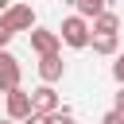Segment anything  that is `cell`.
I'll list each match as a JSON object with an SVG mask.
<instances>
[{
	"label": "cell",
	"instance_id": "obj_8",
	"mask_svg": "<svg viewBox=\"0 0 124 124\" xmlns=\"http://www.w3.org/2000/svg\"><path fill=\"white\" fill-rule=\"evenodd\" d=\"M89 31H93V35H116V31H120V16H116V12H101V16L89 23Z\"/></svg>",
	"mask_w": 124,
	"mask_h": 124
},
{
	"label": "cell",
	"instance_id": "obj_4",
	"mask_svg": "<svg viewBox=\"0 0 124 124\" xmlns=\"http://www.w3.org/2000/svg\"><path fill=\"white\" fill-rule=\"evenodd\" d=\"M12 89H19V62L16 54L0 50V93H12Z\"/></svg>",
	"mask_w": 124,
	"mask_h": 124
},
{
	"label": "cell",
	"instance_id": "obj_13",
	"mask_svg": "<svg viewBox=\"0 0 124 124\" xmlns=\"http://www.w3.org/2000/svg\"><path fill=\"white\" fill-rule=\"evenodd\" d=\"M101 124H124V112H116V108H112V112H105V116H101Z\"/></svg>",
	"mask_w": 124,
	"mask_h": 124
},
{
	"label": "cell",
	"instance_id": "obj_6",
	"mask_svg": "<svg viewBox=\"0 0 124 124\" xmlns=\"http://www.w3.org/2000/svg\"><path fill=\"white\" fill-rule=\"evenodd\" d=\"M27 116H31V93L12 89V93H8V120H12V124H23Z\"/></svg>",
	"mask_w": 124,
	"mask_h": 124
},
{
	"label": "cell",
	"instance_id": "obj_15",
	"mask_svg": "<svg viewBox=\"0 0 124 124\" xmlns=\"http://www.w3.org/2000/svg\"><path fill=\"white\" fill-rule=\"evenodd\" d=\"M23 124H46V116H43V112H31V116H27Z\"/></svg>",
	"mask_w": 124,
	"mask_h": 124
},
{
	"label": "cell",
	"instance_id": "obj_3",
	"mask_svg": "<svg viewBox=\"0 0 124 124\" xmlns=\"http://www.w3.org/2000/svg\"><path fill=\"white\" fill-rule=\"evenodd\" d=\"M27 35H31V50H35L39 58H46V54H58V46H62L58 31H46V27H35V31H27Z\"/></svg>",
	"mask_w": 124,
	"mask_h": 124
},
{
	"label": "cell",
	"instance_id": "obj_9",
	"mask_svg": "<svg viewBox=\"0 0 124 124\" xmlns=\"http://www.w3.org/2000/svg\"><path fill=\"white\" fill-rule=\"evenodd\" d=\"M105 4H108V0H78L74 8H78V16H81V19H89V23H93V19L101 16V12H108Z\"/></svg>",
	"mask_w": 124,
	"mask_h": 124
},
{
	"label": "cell",
	"instance_id": "obj_17",
	"mask_svg": "<svg viewBox=\"0 0 124 124\" xmlns=\"http://www.w3.org/2000/svg\"><path fill=\"white\" fill-rule=\"evenodd\" d=\"M8 8H12V0H0V16H4V12H8Z\"/></svg>",
	"mask_w": 124,
	"mask_h": 124
},
{
	"label": "cell",
	"instance_id": "obj_11",
	"mask_svg": "<svg viewBox=\"0 0 124 124\" xmlns=\"http://www.w3.org/2000/svg\"><path fill=\"white\" fill-rule=\"evenodd\" d=\"M46 124H74V112H70V108H58V112L46 116Z\"/></svg>",
	"mask_w": 124,
	"mask_h": 124
},
{
	"label": "cell",
	"instance_id": "obj_14",
	"mask_svg": "<svg viewBox=\"0 0 124 124\" xmlns=\"http://www.w3.org/2000/svg\"><path fill=\"white\" fill-rule=\"evenodd\" d=\"M8 43H12V31H8L4 23H0V50H8Z\"/></svg>",
	"mask_w": 124,
	"mask_h": 124
},
{
	"label": "cell",
	"instance_id": "obj_18",
	"mask_svg": "<svg viewBox=\"0 0 124 124\" xmlns=\"http://www.w3.org/2000/svg\"><path fill=\"white\" fill-rule=\"evenodd\" d=\"M0 124H12V120H0Z\"/></svg>",
	"mask_w": 124,
	"mask_h": 124
},
{
	"label": "cell",
	"instance_id": "obj_12",
	"mask_svg": "<svg viewBox=\"0 0 124 124\" xmlns=\"http://www.w3.org/2000/svg\"><path fill=\"white\" fill-rule=\"evenodd\" d=\"M112 78H116V85H124V50H116V62H112Z\"/></svg>",
	"mask_w": 124,
	"mask_h": 124
},
{
	"label": "cell",
	"instance_id": "obj_10",
	"mask_svg": "<svg viewBox=\"0 0 124 124\" xmlns=\"http://www.w3.org/2000/svg\"><path fill=\"white\" fill-rule=\"evenodd\" d=\"M89 46H93V54H116V50H120L116 35H93V39H89Z\"/></svg>",
	"mask_w": 124,
	"mask_h": 124
},
{
	"label": "cell",
	"instance_id": "obj_16",
	"mask_svg": "<svg viewBox=\"0 0 124 124\" xmlns=\"http://www.w3.org/2000/svg\"><path fill=\"white\" fill-rule=\"evenodd\" d=\"M116 112H124V85H120V93H116Z\"/></svg>",
	"mask_w": 124,
	"mask_h": 124
},
{
	"label": "cell",
	"instance_id": "obj_7",
	"mask_svg": "<svg viewBox=\"0 0 124 124\" xmlns=\"http://www.w3.org/2000/svg\"><path fill=\"white\" fill-rule=\"evenodd\" d=\"M62 74H66V66H62V58H58V54H46V58H39V78H43V85H54V81H62Z\"/></svg>",
	"mask_w": 124,
	"mask_h": 124
},
{
	"label": "cell",
	"instance_id": "obj_2",
	"mask_svg": "<svg viewBox=\"0 0 124 124\" xmlns=\"http://www.w3.org/2000/svg\"><path fill=\"white\" fill-rule=\"evenodd\" d=\"M0 23L16 35V31H35V12H31V4H12L4 16H0Z\"/></svg>",
	"mask_w": 124,
	"mask_h": 124
},
{
	"label": "cell",
	"instance_id": "obj_1",
	"mask_svg": "<svg viewBox=\"0 0 124 124\" xmlns=\"http://www.w3.org/2000/svg\"><path fill=\"white\" fill-rule=\"evenodd\" d=\"M58 39H62L66 46H74V50H85V46H89V39H93L89 19H81V16H66V19H62V27H58Z\"/></svg>",
	"mask_w": 124,
	"mask_h": 124
},
{
	"label": "cell",
	"instance_id": "obj_5",
	"mask_svg": "<svg viewBox=\"0 0 124 124\" xmlns=\"http://www.w3.org/2000/svg\"><path fill=\"white\" fill-rule=\"evenodd\" d=\"M62 105H58V93H54V85H39L35 93H31V112H43V116H50V112H58Z\"/></svg>",
	"mask_w": 124,
	"mask_h": 124
}]
</instances>
